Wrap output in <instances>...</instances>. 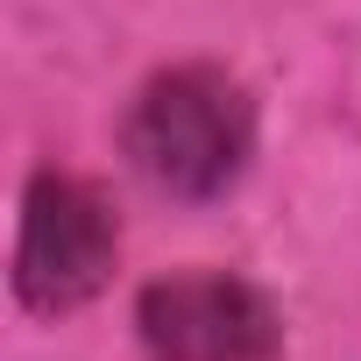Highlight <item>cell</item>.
<instances>
[{
	"instance_id": "cell-1",
	"label": "cell",
	"mask_w": 361,
	"mask_h": 361,
	"mask_svg": "<svg viewBox=\"0 0 361 361\" xmlns=\"http://www.w3.org/2000/svg\"><path fill=\"white\" fill-rule=\"evenodd\" d=\"M255 149V114L227 71L185 64L142 85L128 114V156L156 192L177 199H213L227 192Z\"/></svg>"
},
{
	"instance_id": "cell-2",
	"label": "cell",
	"mask_w": 361,
	"mask_h": 361,
	"mask_svg": "<svg viewBox=\"0 0 361 361\" xmlns=\"http://www.w3.org/2000/svg\"><path fill=\"white\" fill-rule=\"evenodd\" d=\"M114 213L92 185L43 170L22 199V241H15V290L36 312L85 305L114 269Z\"/></svg>"
},
{
	"instance_id": "cell-3",
	"label": "cell",
	"mask_w": 361,
	"mask_h": 361,
	"mask_svg": "<svg viewBox=\"0 0 361 361\" xmlns=\"http://www.w3.org/2000/svg\"><path fill=\"white\" fill-rule=\"evenodd\" d=\"M149 361H276V312L255 283L220 269H185L142 290Z\"/></svg>"
}]
</instances>
